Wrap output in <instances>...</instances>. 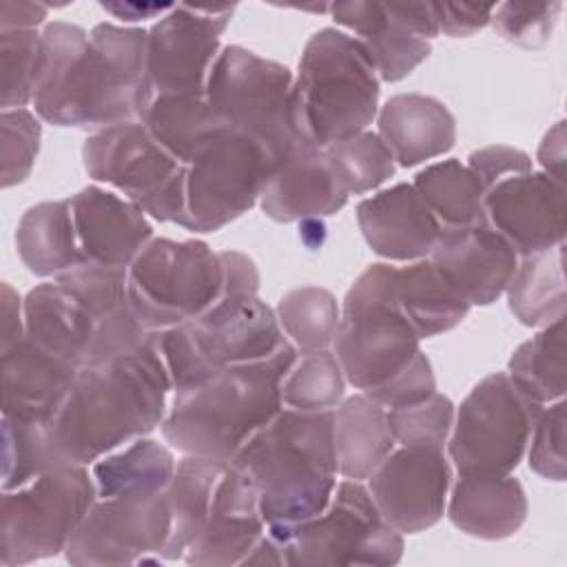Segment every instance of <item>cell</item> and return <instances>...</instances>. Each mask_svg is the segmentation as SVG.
Masks as SVG:
<instances>
[{
	"mask_svg": "<svg viewBox=\"0 0 567 567\" xmlns=\"http://www.w3.org/2000/svg\"><path fill=\"white\" fill-rule=\"evenodd\" d=\"M146 44L148 31L142 27L100 22L86 33L62 20L44 24L35 115L60 128L91 133L142 120L155 97Z\"/></svg>",
	"mask_w": 567,
	"mask_h": 567,
	"instance_id": "6da1fadb",
	"label": "cell"
},
{
	"mask_svg": "<svg viewBox=\"0 0 567 567\" xmlns=\"http://www.w3.org/2000/svg\"><path fill=\"white\" fill-rule=\"evenodd\" d=\"M155 337L131 354L78 370L58 412L42 425L49 467H89L162 425L173 385Z\"/></svg>",
	"mask_w": 567,
	"mask_h": 567,
	"instance_id": "7a4b0ae2",
	"label": "cell"
},
{
	"mask_svg": "<svg viewBox=\"0 0 567 567\" xmlns=\"http://www.w3.org/2000/svg\"><path fill=\"white\" fill-rule=\"evenodd\" d=\"M137 319L126 270L80 266L24 295V337L75 365H102L153 341Z\"/></svg>",
	"mask_w": 567,
	"mask_h": 567,
	"instance_id": "3957f363",
	"label": "cell"
},
{
	"mask_svg": "<svg viewBox=\"0 0 567 567\" xmlns=\"http://www.w3.org/2000/svg\"><path fill=\"white\" fill-rule=\"evenodd\" d=\"M297 357L288 341L268 359L175 390L159 425L164 441L182 454L230 461L284 408L281 383Z\"/></svg>",
	"mask_w": 567,
	"mask_h": 567,
	"instance_id": "277c9868",
	"label": "cell"
},
{
	"mask_svg": "<svg viewBox=\"0 0 567 567\" xmlns=\"http://www.w3.org/2000/svg\"><path fill=\"white\" fill-rule=\"evenodd\" d=\"M230 463L255 483L266 525H292L317 516L337 487L334 410L281 408Z\"/></svg>",
	"mask_w": 567,
	"mask_h": 567,
	"instance_id": "5b68a950",
	"label": "cell"
},
{
	"mask_svg": "<svg viewBox=\"0 0 567 567\" xmlns=\"http://www.w3.org/2000/svg\"><path fill=\"white\" fill-rule=\"evenodd\" d=\"M381 80L365 47L337 27L312 33L292 82L297 135L326 148L368 131L379 113Z\"/></svg>",
	"mask_w": 567,
	"mask_h": 567,
	"instance_id": "8992f818",
	"label": "cell"
},
{
	"mask_svg": "<svg viewBox=\"0 0 567 567\" xmlns=\"http://www.w3.org/2000/svg\"><path fill=\"white\" fill-rule=\"evenodd\" d=\"M173 392L272 357L288 343L275 310L257 295H228L204 315L155 337Z\"/></svg>",
	"mask_w": 567,
	"mask_h": 567,
	"instance_id": "52a82bcc",
	"label": "cell"
},
{
	"mask_svg": "<svg viewBox=\"0 0 567 567\" xmlns=\"http://www.w3.org/2000/svg\"><path fill=\"white\" fill-rule=\"evenodd\" d=\"M394 266L370 264L348 288L332 352L350 385L372 392L401 374L423 350L394 299Z\"/></svg>",
	"mask_w": 567,
	"mask_h": 567,
	"instance_id": "ba28073f",
	"label": "cell"
},
{
	"mask_svg": "<svg viewBox=\"0 0 567 567\" xmlns=\"http://www.w3.org/2000/svg\"><path fill=\"white\" fill-rule=\"evenodd\" d=\"M279 543L284 565H363L390 567L403 558V534L379 512L368 485L343 478L330 503L312 518L292 525H266Z\"/></svg>",
	"mask_w": 567,
	"mask_h": 567,
	"instance_id": "9c48e42d",
	"label": "cell"
},
{
	"mask_svg": "<svg viewBox=\"0 0 567 567\" xmlns=\"http://www.w3.org/2000/svg\"><path fill=\"white\" fill-rule=\"evenodd\" d=\"M131 306L151 332L186 323L226 292V270L219 252L202 239L153 237L126 270Z\"/></svg>",
	"mask_w": 567,
	"mask_h": 567,
	"instance_id": "30bf717a",
	"label": "cell"
},
{
	"mask_svg": "<svg viewBox=\"0 0 567 567\" xmlns=\"http://www.w3.org/2000/svg\"><path fill=\"white\" fill-rule=\"evenodd\" d=\"M95 501L97 487L86 465H58L22 487L2 489L0 563L13 567L64 554Z\"/></svg>",
	"mask_w": 567,
	"mask_h": 567,
	"instance_id": "8fae6325",
	"label": "cell"
},
{
	"mask_svg": "<svg viewBox=\"0 0 567 567\" xmlns=\"http://www.w3.org/2000/svg\"><path fill=\"white\" fill-rule=\"evenodd\" d=\"M292 71L239 44L221 47L206 80V100L228 131L257 140L277 162L297 140Z\"/></svg>",
	"mask_w": 567,
	"mask_h": 567,
	"instance_id": "7c38bea8",
	"label": "cell"
},
{
	"mask_svg": "<svg viewBox=\"0 0 567 567\" xmlns=\"http://www.w3.org/2000/svg\"><path fill=\"white\" fill-rule=\"evenodd\" d=\"M540 408L512 383L507 372L481 379L456 408L447 439V454L458 476L512 474L527 452Z\"/></svg>",
	"mask_w": 567,
	"mask_h": 567,
	"instance_id": "4fadbf2b",
	"label": "cell"
},
{
	"mask_svg": "<svg viewBox=\"0 0 567 567\" xmlns=\"http://www.w3.org/2000/svg\"><path fill=\"white\" fill-rule=\"evenodd\" d=\"M82 164L93 182L113 186L151 219L179 224L186 166L173 159L140 120L89 133Z\"/></svg>",
	"mask_w": 567,
	"mask_h": 567,
	"instance_id": "5bb4252c",
	"label": "cell"
},
{
	"mask_svg": "<svg viewBox=\"0 0 567 567\" xmlns=\"http://www.w3.org/2000/svg\"><path fill=\"white\" fill-rule=\"evenodd\" d=\"M272 155L252 137L226 133L190 166L184 179V213L177 226L217 233L259 204Z\"/></svg>",
	"mask_w": 567,
	"mask_h": 567,
	"instance_id": "9a60e30c",
	"label": "cell"
},
{
	"mask_svg": "<svg viewBox=\"0 0 567 567\" xmlns=\"http://www.w3.org/2000/svg\"><path fill=\"white\" fill-rule=\"evenodd\" d=\"M171 525L166 489L153 496L97 498L71 534L64 558L75 567L164 563Z\"/></svg>",
	"mask_w": 567,
	"mask_h": 567,
	"instance_id": "2e32d148",
	"label": "cell"
},
{
	"mask_svg": "<svg viewBox=\"0 0 567 567\" xmlns=\"http://www.w3.org/2000/svg\"><path fill=\"white\" fill-rule=\"evenodd\" d=\"M237 4L173 2L148 29L146 64L155 95H202L217 60L219 38Z\"/></svg>",
	"mask_w": 567,
	"mask_h": 567,
	"instance_id": "e0dca14e",
	"label": "cell"
},
{
	"mask_svg": "<svg viewBox=\"0 0 567 567\" xmlns=\"http://www.w3.org/2000/svg\"><path fill=\"white\" fill-rule=\"evenodd\" d=\"M330 16L365 47L381 82L408 78L439 35L430 2H332Z\"/></svg>",
	"mask_w": 567,
	"mask_h": 567,
	"instance_id": "ac0fdd59",
	"label": "cell"
},
{
	"mask_svg": "<svg viewBox=\"0 0 567 567\" xmlns=\"http://www.w3.org/2000/svg\"><path fill=\"white\" fill-rule=\"evenodd\" d=\"M452 467L443 450L399 445L370 474L368 489L381 516L401 534L434 527L447 505Z\"/></svg>",
	"mask_w": 567,
	"mask_h": 567,
	"instance_id": "d6986e66",
	"label": "cell"
},
{
	"mask_svg": "<svg viewBox=\"0 0 567 567\" xmlns=\"http://www.w3.org/2000/svg\"><path fill=\"white\" fill-rule=\"evenodd\" d=\"M485 221L503 235L518 257L565 244L567 190L543 171L509 175L485 190Z\"/></svg>",
	"mask_w": 567,
	"mask_h": 567,
	"instance_id": "ffe728a7",
	"label": "cell"
},
{
	"mask_svg": "<svg viewBox=\"0 0 567 567\" xmlns=\"http://www.w3.org/2000/svg\"><path fill=\"white\" fill-rule=\"evenodd\" d=\"M427 259L441 279L470 306H489L505 295L518 266L516 250L487 221L441 226Z\"/></svg>",
	"mask_w": 567,
	"mask_h": 567,
	"instance_id": "44dd1931",
	"label": "cell"
},
{
	"mask_svg": "<svg viewBox=\"0 0 567 567\" xmlns=\"http://www.w3.org/2000/svg\"><path fill=\"white\" fill-rule=\"evenodd\" d=\"M266 534L255 483L230 461L221 470L202 529L190 540L184 563L195 567L241 565Z\"/></svg>",
	"mask_w": 567,
	"mask_h": 567,
	"instance_id": "7402d4cb",
	"label": "cell"
},
{
	"mask_svg": "<svg viewBox=\"0 0 567 567\" xmlns=\"http://www.w3.org/2000/svg\"><path fill=\"white\" fill-rule=\"evenodd\" d=\"M69 199L82 266L128 270L153 239L148 215L126 197L100 184L84 186Z\"/></svg>",
	"mask_w": 567,
	"mask_h": 567,
	"instance_id": "603a6c76",
	"label": "cell"
},
{
	"mask_svg": "<svg viewBox=\"0 0 567 567\" xmlns=\"http://www.w3.org/2000/svg\"><path fill=\"white\" fill-rule=\"evenodd\" d=\"M348 204L323 148L301 137L275 162L259 197L264 215L279 224L330 217Z\"/></svg>",
	"mask_w": 567,
	"mask_h": 567,
	"instance_id": "cb8c5ba5",
	"label": "cell"
},
{
	"mask_svg": "<svg viewBox=\"0 0 567 567\" xmlns=\"http://www.w3.org/2000/svg\"><path fill=\"white\" fill-rule=\"evenodd\" d=\"M357 224L374 255L390 261L427 259L441 224L412 182H399L357 204Z\"/></svg>",
	"mask_w": 567,
	"mask_h": 567,
	"instance_id": "d4e9b609",
	"label": "cell"
},
{
	"mask_svg": "<svg viewBox=\"0 0 567 567\" xmlns=\"http://www.w3.org/2000/svg\"><path fill=\"white\" fill-rule=\"evenodd\" d=\"M2 416L47 425L64 401L80 368L47 352L29 337L0 352Z\"/></svg>",
	"mask_w": 567,
	"mask_h": 567,
	"instance_id": "484cf974",
	"label": "cell"
},
{
	"mask_svg": "<svg viewBox=\"0 0 567 567\" xmlns=\"http://www.w3.org/2000/svg\"><path fill=\"white\" fill-rule=\"evenodd\" d=\"M450 489L445 514L467 536L503 540L527 520V494L512 474H463Z\"/></svg>",
	"mask_w": 567,
	"mask_h": 567,
	"instance_id": "4316f807",
	"label": "cell"
},
{
	"mask_svg": "<svg viewBox=\"0 0 567 567\" xmlns=\"http://www.w3.org/2000/svg\"><path fill=\"white\" fill-rule=\"evenodd\" d=\"M377 135L403 168L434 159L452 151L456 142L452 111L423 93H399L385 100L377 113Z\"/></svg>",
	"mask_w": 567,
	"mask_h": 567,
	"instance_id": "83f0119b",
	"label": "cell"
},
{
	"mask_svg": "<svg viewBox=\"0 0 567 567\" xmlns=\"http://www.w3.org/2000/svg\"><path fill=\"white\" fill-rule=\"evenodd\" d=\"M16 250L35 277H60L82 266L71 199L29 206L16 226Z\"/></svg>",
	"mask_w": 567,
	"mask_h": 567,
	"instance_id": "f1b7e54d",
	"label": "cell"
},
{
	"mask_svg": "<svg viewBox=\"0 0 567 567\" xmlns=\"http://www.w3.org/2000/svg\"><path fill=\"white\" fill-rule=\"evenodd\" d=\"M153 140L182 166H190L230 133L202 95H155L140 120Z\"/></svg>",
	"mask_w": 567,
	"mask_h": 567,
	"instance_id": "f546056e",
	"label": "cell"
},
{
	"mask_svg": "<svg viewBox=\"0 0 567 567\" xmlns=\"http://www.w3.org/2000/svg\"><path fill=\"white\" fill-rule=\"evenodd\" d=\"M394 447L385 408L368 394H352L334 408V450L343 478L368 481Z\"/></svg>",
	"mask_w": 567,
	"mask_h": 567,
	"instance_id": "4dcf8cb0",
	"label": "cell"
},
{
	"mask_svg": "<svg viewBox=\"0 0 567 567\" xmlns=\"http://www.w3.org/2000/svg\"><path fill=\"white\" fill-rule=\"evenodd\" d=\"M173 452L148 436H140L91 465L97 498L153 496L168 487L175 474Z\"/></svg>",
	"mask_w": 567,
	"mask_h": 567,
	"instance_id": "1f68e13d",
	"label": "cell"
},
{
	"mask_svg": "<svg viewBox=\"0 0 567 567\" xmlns=\"http://www.w3.org/2000/svg\"><path fill=\"white\" fill-rule=\"evenodd\" d=\"M392 284L401 312L421 339L454 330L472 308L441 279L430 259L394 266Z\"/></svg>",
	"mask_w": 567,
	"mask_h": 567,
	"instance_id": "d6a6232c",
	"label": "cell"
},
{
	"mask_svg": "<svg viewBox=\"0 0 567 567\" xmlns=\"http://www.w3.org/2000/svg\"><path fill=\"white\" fill-rule=\"evenodd\" d=\"M505 295L512 315L527 328H543L565 317V244L518 257Z\"/></svg>",
	"mask_w": 567,
	"mask_h": 567,
	"instance_id": "836d02e7",
	"label": "cell"
},
{
	"mask_svg": "<svg viewBox=\"0 0 567 567\" xmlns=\"http://www.w3.org/2000/svg\"><path fill=\"white\" fill-rule=\"evenodd\" d=\"M228 461L184 454L166 487L171 505V536L162 551L164 563L182 560L190 540L204 525L215 483Z\"/></svg>",
	"mask_w": 567,
	"mask_h": 567,
	"instance_id": "e575fe53",
	"label": "cell"
},
{
	"mask_svg": "<svg viewBox=\"0 0 567 567\" xmlns=\"http://www.w3.org/2000/svg\"><path fill=\"white\" fill-rule=\"evenodd\" d=\"M507 377L527 399L538 405H549L565 396V317L543 326L532 339L512 352Z\"/></svg>",
	"mask_w": 567,
	"mask_h": 567,
	"instance_id": "d590c367",
	"label": "cell"
},
{
	"mask_svg": "<svg viewBox=\"0 0 567 567\" xmlns=\"http://www.w3.org/2000/svg\"><path fill=\"white\" fill-rule=\"evenodd\" d=\"M414 188L441 226H472L485 221V186L461 159H443L414 175Z\"/></svg>",
	"mask_w": 567,
	"mask_h": 567,
	"instance_id": "8d00e7d4",
	"label": "cell"
},
{
	"mask_svg": "<svg viewBox=\"0 0 567 567\" xmlns=\"http://www.w3.org/2000/svg\"><path fill=\"white\" fill-rule=\"evenodd\" d=\"M275 315L295 350L299 354H310L332 348L341 306L326 288L299 286L279 299Z\"/></svg>",
	"mask_w": 567,
	"mask_h": 567,
	"instance_id": "74e56055",
	"label": "cell"
},
{
	"mask_svg": "<svg viewBox=\"0 0 567 567\" xmlns=\"http://www.w3.org/2000/svg\"><path fill=\"white\" fill-rule=\"evenodd\" d=\"M323 155L339 188L348 197L379 188L396 171L392 153L374 131H361L334 142L323 148Z\"/></svg>",
	"mask_w": 567,
	"mask_h": 567,
	"instance_id": "f35d334b",
	"label": "cell"
},
{
	"mask_svg": "<svg viewBox=\"0 0 567 567\" xmlns=\"http://www.w3.org/2000/svg\"><path fill=\"white\" fill-rule=\"evenodd\" d=\"M346 377L332 350L299 354L281 383L284 408L299 412L334 410L346 394Z\"/></svg>",
	"mask_w": 567,
	"mask_h": 567,
	"instance_id": "ab89813d",
	"label": "cell"
},
{
	"mask_svg": "<svg viewBox=\"0 0 567 567\" xmlns=\"http://www.w3.org/2000/svg\"><path fill=\"white\" fill-rule=\"evenodd\" d=\"M42 58V31L0 29V106L27 109L33 104Z\"/></svg>",
	"mask_w": 567,
	"mask_h": 567,
	"instance_id": "60d3db41",
	"label": "cell"
},
{
	"mask_svg": "<svg viewBox=\"0 0 567 567\" xmlns=\"http://www.w3.org/2000/svg\"><path fill=\"white\" fill-rule=\"evenodd\" d=\"M385 414L396 445L443 450L454 425L456 405L450 396L434 392L419 403L390 408Z\"/></svg>",
	"mask_w": 567,
	"mask_h": 567,
	"instance_id": "b9f144b4",
	"label": "cell"
},
{
	"mask_svg": "<svg viewBox=\"0 0 567 567\" xmlns=\"http://www.w3.org/2000/svg\"><path fill=\"white\" fill-rule=\"evenodd\" d=\"M0 159L2 188L22 184L40 153L42 124L29 109H9L0 113Z\"/></svg>",
	"mask_w": 567,
	"mask_h": 567,
	"instance_id": "7bdbcfd3",
	"label": "cell"
},
{
	"mask_svg": "<svg viewBox=\"0 0 567 567\" xmlns=\"http://www.w3.org/2000/svg\"><path fill=\"white\" fill-rule=\"evenodd\" d=\"M51 470L42 425H29L2 416V489H16Z\"/></svg>",
	"mask_w": 567,
	"mask_h": 567,
	"instance_id": "ee69618b",
	"label": "cell"
},
{
	"mask_svg": "<svg viewBox=\"0 0 567 567\" xmlns=\"http://www.w3.org/2000/svg\"><path fill=\"white\" fill-rule=\"evenodd\" d=\"M565 421H567L565 399L543 405L534 421L529 443H527L529 470L540 478L556 481V483H563L567 478Z\"/></svg>",
	"mask_w": 567,
	"mask_h": 567,
	"instance_id": "f6af8a7d",
	"label": "cell"
},
{
	"mask_svg": "<svg viewBox=\"0 0 567 567\" xmlns=\"http://www.w3.org/2000/svg\"><path fill=\"white\" fill-rule=\"evenodd\" d=\"M563 2H503L494 7L492 24L501 38L523 49H538L549 38Z\"/></svg>",
	"mask_w": 567,
	"mask_h": 567,
	"instance_id": "bcb514c9",
	"label": "cell"
},
{
	"mask_svg": "<svg viewBox=\"0 0 567 567\" xmlns=\"http://www.w3.org/2000/svg\"><path fill=\"white\" fill-rule=\"evenodd\" d=\"M436 392V379L430 359L421 352L401 374H396L392 381L385 385L363 392L385 410L390 408H401V405H412L419 403Z\"/></svg>",
	"mask_w": 567,
	"mask_h": 567,
	"instance_id": "7dc6e473",
	"label": "cell"
},
{
	"mask_svg": "<svg viewBox=\"0 0 567 567\" xmlns=\"http://www.w3.org/2000/svg\"><path fill=\"white\" fill-rule=\"evenodd\" d=\"M467 166L478 175L485 190L509 175L534 171L532 157L525 151L507 146V144H492V146L470 153Z\"/></svg>",
	"mask_w": 567,
	"mask_h": 567,
	"instance_id": "c3c4849f",
	"label": "cell"
},
{
	"mask_svg": "<svg viewBox=\"0 0 567 567\" xmlns=\"http://www.w3.org/2000/svg\"><path fill=\"white\" fill-rule=\"evenodd\" d=\"M439 33L450 38H467L492 22L494 4H458L430 2Z\"/></svg>",
	"mask_w": 567,
	"mask_h": 567,
	"instance_id": "681fc988",
	"label": "cell"
},
{
	"mask_svg": "<svg viewBox=\"0 0 567 567\" xmlns=\"http://www.w3.org/2000/svg\"><path fill=\"white\" fill-rule=\"evenodd\" d=\"M0 352L24 337V299L4 281L0 286Z\"/></svg>",
	"mask_w": 567,
	"mask_h": 567,
	"instance_id": "f907efd6",
	"label": "cell"
},
{
	"mask_svg": "<svg viewBox=\"0 0 567 567\" xmlns=\"http://www.w3.org/2000/svg\"><path fill=\"white\" fill-rule=\"evenodd\" d=\"M565 120H558L543 137L540 146H538V164L543 168V173H547L549 177H554L556 182L565 184Z\"/></svg>",
	"mask_w": 567,
	"mask_h": 567,
	"instance_id": "816d5d0a",
	"label": "cell"
},
{
	"mask_svg": "<svg viewBox=\"0 0 567 567\" xmlns=\"http://www.w3.org/2000/svg\"><path fill=\"white\" fill-rule=\"evenodd\" d=\"M49 7L40 2H9L0 4V29H38L47 18Z\"/></svg>",
	"mask_w": 567,
	"mask_h": 567,
	"instance_id": "f5cc1de1",
	"label": "cell"
},
{
	"mask_svg": "<svg viewBox=\"0 0 567 567\" xmlns=\"http://www.w3.org/2000/svg\"><path fill=\"white\" fill-rule=\"evenodd\" d=\"M102 9L113 13L115 18L124 20V22H137V20H146V18H162L164 13H168L173 9V4H140V2H102Z\"/></svg>",
	"mask_w": 567,
	"mask_h": 567,
	"instance_id": "db71d44e",
	"label": "cell"
},
{
	"mask_svg": "<svg viewBox=\"0 0 567 567\" xmlns=\"http://www.w3.org/2000/svg\"><path fill=\"white\" fill-rule=\"evenodd\" d=\"M241 565H284V554L279 543L266 532Z\"/></svg>",
	"mask_w": 567,
	"mask_h": 567,
	"instance_id": "11a10c76",
	"label": "cell"
}]
</instances>
